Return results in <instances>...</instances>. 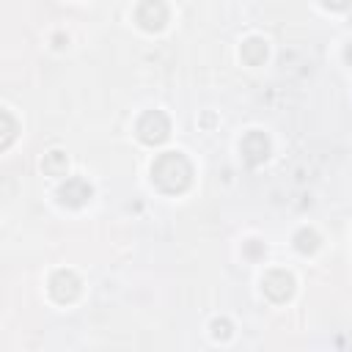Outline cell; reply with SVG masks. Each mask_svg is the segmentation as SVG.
<instances>
[{
  "label": "cell",
  "mask_w": 352,
  "mask_h": 352,
  "mask_svg": "<svg viewBox=\"0 0 352 352\" xmlns=\"http://www.w3.org/2000/svg\"><path fill=\"white\" fill-rule=\"evenodd\" d=\"M135 132L138 138L146 143V146H160L168 135H170V121L162 110H146L138 124H135Z\"/></svg>",
  "instance_id": "7a4b0ae2"
},
{
  "label": "cell",
  "mask_w": 352,
  "mask_h": 352,
  "mask_svg": "<svg viewBox=\"0 0 352 352\" xmlns=\"http://www.w3.org/2000/svg\"><path fill=\"white\" fill-rule=\"evenodd\" d=\"M242 60L248 63V66H258V63H264V58H267V41L264 38H248V41H242Z\"/></svg>",
  "instance_id": "ba28073f"
},
{
  "label": "cell",
  "mask_w": 352,
  "mask_h": 352,
  "mask_svg": "<svg viewBox=\"0 0 352 352\" xmlns=\"http://www.w3.org/2000/svg\"><path fill=\"white\" fill-rule=\"evenodd\" d=\"M44 173L47 176H66V168H69V160L63 151H50L44 154V162H41Z\"/></svg>",
  "instance_id": "9c48e42d"
},
{
  "label": "cell",
  "mask_w": 352,
  "mask_h": 352,
  "mask_svg": "<svg viewBox=\"0 0 352 352\" xmlns=\"http://www.w3.org/2000/svg\"><path fill=\"white\" fill-rule=\"evenodd\" d=\"M80 278L72 272V270H58V272H52V278H50V294H52V300L55 302H74L77 297H80Z\"/></svg>",
  "instance_id": "277c9868"
},
{
  "label": "cell",
  "mask_w": 352,
  "mask_h": 352,
  "mask_svg": "<svg viewBox=\"0 0 352 352\" xmlns=\"http://www.w3.org/2000/svg\"><path fill=\"white\" fill-rule=\"evenodd\" d=\"M239 148H242V157H245L248 165H261V162L270 157V140H267V135L258 132V129L248 132V135L242 138Z\"/></svg>",
  "instance_id": "52a82bcc"
},
{
  "label": "cell",
  "mask_w": 352,
  "mask_h": 352,
  "mask_svg": "<svg viewBox=\"0 0 352 352\" xmlns=\"http://www.w3.org/2000/svg\"><path fill=\"white\" fill-rule=\"evenodd\" d=\"M151 179L162 192H184L192 182V165L182 151H165L154 160Z\"/></svg>",
  "instance_id": "6da1fadb"
},
{
  "label": "cell",
  "mask_w": 352,
  "mask_h": 352,
  "mask_svg": "<svg viewBox=\"0 0 352 352\" xmlns=\"http://www.w3.org/2000/svg\"><path fill=\"white\" fill-rule=\"evenodd\" d=\"M91 195H94L91 184H88L85 179H80V176L66 179V182L60 184V190H58V201H60L63 206H72V209H77V206L88 204V201H91Z\"/></svg>",
  "instance_id": "8992f818"
},
{
  "label": "cell",
  "mask_w": 352,
  "mask_h": 352,
  "mask_svg": "<svg viewBox=\"0 0 352 352\" xmlns=\"http://www.w3.org/2000/svg\"><path fill=\"white\" fill-rule=\"evenodd\" d=\"M212 336L226 341V338L231 336V322H228V319H214V322H212Z\"/></svg>",
  "instance_id": "7c38bea8"
},
{
  "label": "cell",
  "mask_w": 352,
  "mask_h": 352,
  "mask_svg": "<svg viewBox=\"0 0 352 352\" xmlns=\"http://www.w3.org/2000/svg\"><path fill=\"white\" fill-rule=\"evenodd\" d=\"M261 289L270 300L275 302H286L292 294H294V278L292 272L286 270H270L264 278H261Z\"/></svg>",
  "instance_id": "5b68a950"
},
{
  "label": "cell",
  "mask_w": 352,
  "mask_h": 352,
  "mask_svg": "<svg viewBox=\"0 0 352 352\" xmlns=\"http://www.w3.org/2000/svg\"><path fill=\"white\" fill-rule=\"evenodd\" d=\"M322 6H327V8H333V11H344V8L352 6V0H322Z\"/></svg>",
  "instance_id": "4fadbf2b"
},
{
  "label": "cell",
  "mask_w": 352,
  "mask_h": 352,
  "mask_svg": "<svg viewBox=\"0 0 352 352\" xmlns=\"http://www.w3.org/2000/svg\"><path fill=\"white\" fill-rule=\"evenodd\" d=\"M346 60H349V63H352V44H349V47H346Z\"/></svg>",
  "instance_id": "5bb4252c"
},
{
  "label": "cell",
  "mask_w": 352,
  "mask_h": 352,
  "mask_svg": "<svg viewBox=\"0 0 352 352\" xmlns=\"http://www.w3.org/2000/svg\"><path fill=\"white\" fill-rule=\"evenodd\" d=\"M135 22L148 30V33H157L165 28L168 22V6L162 0H140L138 8H135Z\"/></svg>",
  "instance_id": "3957f363"
},
{
  "label": "cell",
  "mask_w": 352,
  "mask_h": 352,
  "mask_svg": "<svg viewBox=\"0 0 352 352\" xmlns=\"http://www.w3.org/2000/svg\"><path fill=\"white\" fill-rule=\"evenodd\" d=\"M0 121H3V138H0V148H8V146H11V140L16 138V121H14V116H11L8 110H3V113H0Z\"/></svg>",
  "instance_id": "8fae6325"
},
{
  "label": "cell",
  "mask_w": 352,
  "mask_h": 352,
  "mask_svg": "<svg viewBox=\"0 0 352 352\" xmlns=\"http://www.w3.org/2000/svg\"><path fill=\"white\" fill-rule=\"evenodd\" d=\"M294 248H297L300 253H314V250L319 248V234H316L314 228H300V231L294 234Z\"/></svg>",
  "instance_id": "30bf717a"
}]
</instances>
